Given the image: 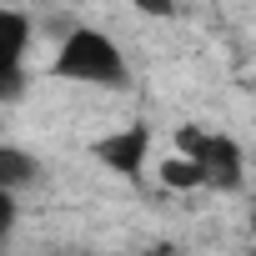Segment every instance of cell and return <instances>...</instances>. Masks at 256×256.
<instances>
[{
  "label": "cell",
  "mask_w": 256,
  "mask_h": 256,
  "mask_svg": "<svg viewBox=\"0 0 256 256\" xmlns=\"http://www.w3.org/2000/svg\"><path fill=\"white\" fill-rule=\"evenodd\" d=\"M56 76L60 80H76V86H126V56H120V46L106 36V30H90V26H80V30H70L66 40H60V50H56Z\"/></svg>",
  "instance_id": "obj_1"
},
{
  "label": "cell",
  "mask_w": 256,
  "mask_h": 256,
  "mask_svg": "<svg viewBox=\"0 0 256 256\" xmlns=\"http://www.w3.org/2000/svg\"><path fill=\"white\" fill-rule=\"evenodd\" d=\"M181 151L201 166V186H216V191H241L246 181V156L231 136H211V131H196V126H186V131L176 136Z\"/></svg>",
  "instance_id": "obj_2"
},
{
  "label": "cell",
  "mask_w": 256,
  "mask_h": 256,
  "mask_svg": "<svg viewBox=\"0 0 256 256\" xmlns=\"http://www.w3.org/2000/svg\"><path fill=\"white\" fill-rule=\"evenodd\" d=\"M26 40H30L26 16L0 10V100L20 96V86H26Z\"/></svg>",
  "instance_id": "obj_3"
},
{
  "label": "cell",
  "mask_w": 256,
  "mask_h": 256,
  "mask_svg": "<svg viewBox=\"0 0 256 256\" xmlns=\"http://www.w3.org/2000/svg\"><path fill=\"white\" fill-rule=\"evenodd\" d=\"M146 146H151V136L141 131V126H126V131H116V136H106L96 146V161H106L120 176H136L146 166Z\"/></svg>",
  "instance_id": "obj_4"
},
{
  "label": "cell",
  "mask_w": 256,
  "mask_h": 256,
  "mask_svg": "<svg viewBox=\"0 0 256 256\" xmlns=\"http://www.w3.org/2000/svg\"><path fill=\"white\" fill-rule=\"evenodd\" d=\"M40 181V161L26 146H0V191H30Z\"/></svg>",
  "instance_id": "obj_5"
},
{
  "label": "cell",
  "mask_w": 256,
  "mask_h": 256,
  "mask_svg": "<svg viewBox=\"0 0 256 256\" xmlns=\"http://www.w3.org/2000/svg\"><path fill=\"white\" fill-rule=\"evenodd\" d=\"M161 181L176 186V191H191V186H201V166H196L191 156H171V161L161 166Z\"/></svg>",
  "instance_id": "obj_6"
},
{
  "label": "cell",
  "mask_w": 256,
  "mask_h": 256,
  "mask_svg": "<svg viewBox=\"0 0 256 256\" xmlns=\"http://www.w3.org/2000/svg\"><path fill=\"white\" fill-rule=\"evenodd\" d=\"M10 226H16V196H10V191H0V246H6Z\"/></svg>",
  "instance_id": "obj_7"
},
{
  "label": "cell",
  "mask_w": 256,
  "mask_h": 256,
  "mask_svg": "<svg viewBox=\"0 0 256 256\" xmlns=\"http://www.w3.org/2000/svg\"><path fill=\"white\" fill-rule=\"evenodd\" d=\"M136 10H146V16H171L176 0H136Z\"/></svg>",
  "instance_id": "obj_8"
}]
</instances>
